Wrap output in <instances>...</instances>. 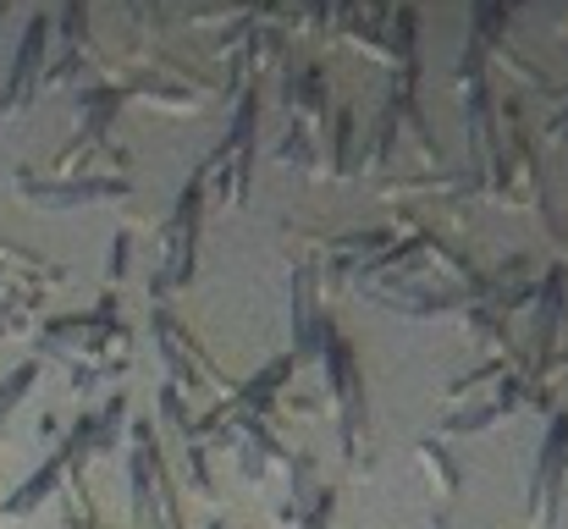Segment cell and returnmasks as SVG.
<instances>
[{
	"label": "cell",
	"instance_id": "6da1fadb",
	"mask_svg": "<svg viewBox=\"0 0 568 529\" xmlns=\"http://www.w3.org/2000/svg\"><path fill=\"white\" fill-rule=\"evenodd\" d=\"M321 364H326V386H332V408H337V436H343V458L354 469L371 464V403H365V380H359V364H354V343L321 321Z\"/></svg>",
	"mask_w": 568,
	"mask_h": 529
},
{
	"label": "cell",
	"instance_id": "7a4b0ae2",
	"mask_svg": "<svg viewBox=\"0 0 568 529\" xmlns=\"http://www.w3.org/2000/svg\"><path fill=\"white\" fill-rule=\"evenodd\" d=\"M128 480H133V529H183L172 464H166L150 419H139L128 436Z\"/></svg>",
	"mask_w": 568,
	"mask_h": 529
},
{
	"label": "cell",
	"instance_id": "3957f363",
	"mask_svg": "<svg viewBox=\"0 0 568 529\" xmlns=\"http://www.w3.org/2000/svg\"><path fill=\"white\" fill-rule=\"evenodd\" d=\"M199 210H204V176L193 172L189 187H183V199H178V210H172V221H166V271H155V282H150L155 298H166V293H178V287L193 282V260H199Z\"/></svg>",
	"mask_w": 568,
	"mask_h": 529
},
{
	"label": "cell",
	"instance_id": "277c9868",
	"mask_svg": "<svg viewBox=\"0 0 568 529\" xmlns=\"http://www.w3.org/2000/svg\"><path fill=\"white\" fill-rule=\"evenodd\" d=\"M568 480V414H547V441L530 475V525H552L558 519V497Z\"/></svg>",
	"mask_w": 568,
	"mask_h": 529
},
{
	"label": "cell",
	"instance_id": "5b68a950",
	"mask_svg": "<svg viewBox=\"0 0 568 529\" xmlns=\"http://www.w3.org/2000/svg\"><path fill=\"white\" fill-rule=\"evenodd\" d=\"M17 193L28 204H44V210H72V204H105V199H122L128 182L122 176H33L17 172Z\"/></svg>",
	"mask_w": 568,
	"mask_h": 529
},
{
	"label": "cell",
	"instance_id": "8992f818",
	"mask_svg": "<svg viewBox=\"0 0 568 529\" xmlns=\"http://www.w3.org/2000/svg\"><path fill=\"white\" fill-rule=\"evenodd\" d=\"M44 55H50V17L33 11L28 28H22V44H17V61H11L6 94H0V111H6V116L28 111V100L39 94V83H44Z\"/></svg>",
	"mask_w": 568,
	"mask_h": 529
},
{
	"label": "cell",
	"instance_id": "52a82bcc",
	"mask_svg": "<svg viewBox=\"0 0 568 529\" xmlns=\"http://www.w3.org/2000/svg\"><path fill=\"white\" fill-rule=\"evenodd\" d=\"M61 480H67V458H61V452H50V458H44V464H39V469H33L11 497H6V508H0V513H6V519H28L44 497H55V491H61Z\"/></svg>",
	"mask_w": 568,
	"mask_h": 529
},
{
	"label": "cell",
	"instance_id": "ba28073f",
	"mask_svg": "<svg viewBox=\"0 0 568 529\" xmlns=\"http://www.w3.org/2000/svg\"><path fill=\"white\" fill-rule=\"evenodd\" d=\"M414 458H419V469H425L436 502H453V497L464 491V469H458V458H453L436 436H419V441H414Z\"/></svg>",
	"mask_w": 568,
	"mask_h": 529
},
{
	"label": "cell",
	"instance_id": "9c48e42d",
	"mask_svg": "<svg viewBox=\"0 0 568 529\" xmlns=\"http://www.w3.org/2000/svg\"><path fill=\"white\" fill-rule=\"evenodd\" d=\"M287 111L298 116V128L326 122V78H321V67H298V72H287Z\"/></svg>",
	"mask_w": 568,
	"mask_h": 529
},
{
	"label": "cell",
	"instance_id": "30bf717a",
	"mask_svg": "<svg viewBox=\"0 0 568 529\" xmlns=\"http://www.w3.org/2000/svg\"><path fill=\"white\" fill-rule=\"evenodd\" d=\"M497 419H508L497 397H469L464 408H447V414H442L436 441H442V436H475V430H486V425H497Z\"/></svg>",
	"mask_w": 568,
	"mask_h": 529
},
{
	"label": "cell",
	"instance_id": "8fae6325",
	"mask_svg": "<svg viewBox=\"0 0 568 529\" xmlns=\"http://www.w3.org/2000/svg\"><path fill=\"white\" fill-rule=\"evenodd\" d=\"M397 133H403V122H397V100L386 94V100H381L376 128H371V144H365V172H381V166L392 161V144H397Z\"/></svg>",
	"mask_w": 568,
	"mask_h": 529
},
{
	"label": "cell",
	"instance_id": "7c38bea8",
	"mask_svg": "<svg viewBox=\"0 0 568 529\" xmlns=\"http://www.w3.org/2000/svg\"><path fill=\"white\" fill-rule=\"evenodd\" d=\"M122 419H128V397L116 391V397L94 414V452H116V447H122V441H116V436H122Z\"/></svg>",
	"mask_w": 568,
	"mask_h": 529
},
{
	"label": "cell",
	"instance_id": "4fadbf2b",
	"mask_svg": "<svg viewBox=\"0 0 568 529\" xmlns=\"http://www.w3.org/2000/svg\"><path fill=\"white\" fill-rule=\"evenodd\" d=\"M33 380H39V364H33V358H28V364H17V369L0 380V425H6V419H11V408L33 391Z\"/></svg>",
	"mask_w": 568,
	"mask_h": 529
},
{
	"label": "cell",
	"instance_id": "5bb4252c",
	"mask_svg": "<svg viewBox=\"0 0 568 529\" xmlns=\"http://www.w3.org/2000/svg\"><path fill=\"white\" fill-rule=\"evenodd\" d=\"M128 254H133V237L122 232V237L111 243V254H105V282H122V276H128Z\"/></svg>",
	"mask_w": 568,
	"mask_h": 529
},
{
	"label": "cell",
	"instance_id": "9a60e30c",
	"mask_svg": "<svg viewBox=\"0 0 568 529\" xmlns=\"http://www.w3.org/2000/svg\"><path fill=\"white\" fill-rule=\"evenodd\" d=\"M547 133H552V139H568V111H558V116L547 122Z\"/></svg>",
	"mask_w": 568,
	"mask_h": 529
},
{
	"label": "cell",
	"instance_id": "2e32d148",
	"mask_svg": "<svg viewBox=\"0 0 568 529\" xmlns=\"http://www.w3.org/2000/svg\"><path fill=\"white\" fill-rule=\"evenodd\" d=\"M204 529H226V525H204Z\"/></svg>",
	"mask_w": 568,
	"mask_h": 529
},
{
	"label": "cell",
	"instance_id": "e0dca14e",
	"mask_svg": "<svg viewBox=\"0 0 568 529\" xmlns=\"http://www.w3.org/2000/svg\"><path fill=\"white\" fill-rule=\"evenodd\" d=\"M0 17H6V6H0Z\"/></svg>",
	"mask_w": 568,
	"mask_h": 529
}]
</instances>
